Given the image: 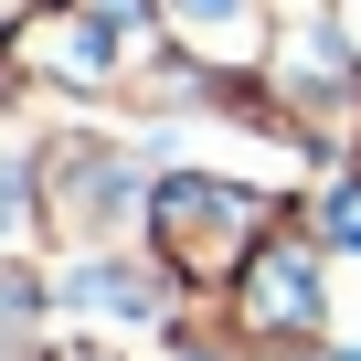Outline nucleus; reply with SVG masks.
I'll return each mask as SVG.
<instances>
[{"instance_id":"f257e3e1","label":"nucleus","mask_w":361,"mask_h":361,"mask_svg":"<svg viewBox=\"0 0 361 361\" xmlns=\"http://www.w3.org/2000/svg\"><path fill=\"white\" fill-rule=\"evenodd\" d=\"M159 11H170V43L202 75H234L266 54V0H159Z\"/></svg>"},{"instance_id":"f03ea898","label":"nucleus","mask_w":361,"mask_h":361,"mask_svg":"<svg viewBox=\"0 0 361 361\" xmlns=\"http://www.w3.org/2000/svg\"><path fill=\"white\" fill-rule=\"evenodd\" d=\"M245 319H255V340H266V329L308 340V329H319V266H308L298 245H276L266 276H245Z\"/></svg>"}]
</instances>
